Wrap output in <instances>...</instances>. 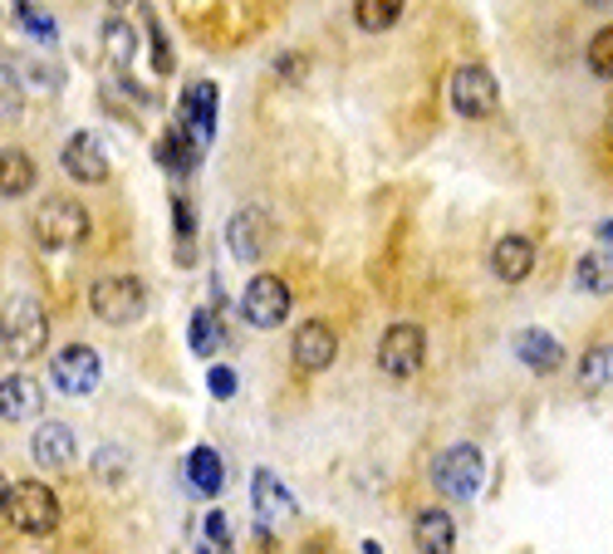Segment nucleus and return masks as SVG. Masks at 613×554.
I'll list each match as a JSON object with an SVG mask.
<instances>
[{
    "label": "nucleus",
    "mask_w": 613,
    "mask_h": 554,
    "mask_svg": "<svg viewBox=\"0 0 613 554\" xmlns=\"http://www.w3.org/2000/svg\"><path fill=\"white\" fill-rule=\"evenodd\" d=\"M0 344H6V358H15V364H30L35 354H44V344H50V314H44V304L35 295H15L6 304Z\"/></svg>",
    "instance_id": "obj_1"
},
{
    "label": "nucleus",
    "mask_w": 613,
    "mask_h": 554,
    "mask_svg": "<svg viewBox=\"0 0 613 554\" xmlns=\"http://www.w3.org/2000/svg\"><path fill=\"white\" fill-rule=\"evenodd\" d=\"M89 310L113 330H128L147 314V290L138 275H98L94 290H89Z\"/></svg>",
    "instance_id": "obj_2"
},
{
    "label": "nucleus",
    "mask_w": 613,
    "mask_h": 554,
    "mask_svg": "<svg viewBox=\"0 0 613 554\" xmlns=\"http://www.w3.org/2000/svg\"><path fill=\"white\" fill-rule=\"evenodd\" d=\"M6 520L20 535H50L60 525V495L44 481H15L6 495Z\"/></svg>",
    "instance_id": "obj_3"
},
{
    "label": "nucleus",
    "mask_w": 613,
    "mask_h": 554,
    "mask_svg": "<svg viewBox=\"0 0 613 554\" xmlns=\"http://www.w3.org/2000/svg\"><path fill=\"white\" fill-rule=\"evenodd\" d=\"M35 236L44 251H70L89 236V211L74 197H44L35 207Z\"/></svg>",
    "instance_id": "obj_4"
},
{
    "label": "nucleus",
    "mask_w": 613,
    "mask_h": 554,
    "mask_svg": "<svg viewBox=\"0 0 613 554\" xmlns=\"http://www.w3.org/2000/svg\"><path fill=\"white\" fill-rule=\"evenodd\" d=\"M481 451H476L471 442H457V447H447L437 457V467H433V481H437V491L447 495V501H476V491H481Z\"/></svg>",
    "instance_id": "obj_5"
},
{
    "label": "nucleus",
    "mask_w": 613,
    "mask_h": 554,
    "mask_svg": "<svg viewBox=\"0 0 613 554\" xmlns=\"http://www.w3.org/2000/svg\"><path fill=\"white\" fill-rule=\"evenodd\" d=\"M427 364V334L417 324H393L378 338V368L388 378H417Z\"/></svg>",
    "instance_id": "obj_6"
},
{
    "label": "nucleus",
    "mask_w": 613,
    "mask_h": 554,
    "mask_svg": "<svg viewBox=\"0 0 613 554\" xmlns=\"http://www.w3.org/2000/svg\"><path fill=\"white\" fill-rule=\"evenodd\" d=\"M451 108L471 123L491 118V113L501 108V88H496V79L486 64H461V70L451 74Z\"/></svg>",
    "instance_id": "obj_7"
},
{
    "label": "nucleus",
    "mask_w": 613,
    "mask_h": 554,
    "mask_svg": "<svg viewBox=\"0 0 613 554\" xmlns=\"http://www.w3.org/2000/svg\"><path fill=\"white\" fill-rule=\"evenodd\" d=\"M54 383H60V393H70V398H89V393L104 383V358H98V348L89 344H70L54 354Z\"/></svg>",
    "instance_id": "obj_8"
},
{
    "label": "nucleus",
    "mask_w": 613,
    "mask_h": 554,
    "mask_svg": "<svg viewBox=\"0 0 613 554\" xmlns=\"http://www.w3.org/2000/svg\"><path fill=\"white\" fill-rule=\"evenodd\" d=\"M241 314L251 330H276V324H285L290 320V285L280 275H256L251 285H246Z\"/></svg>",
    "instance_id": "obj_9"
},
{
    "label": "nucleus",
    "mask_w": 613,
    "mask_h": 554,
    "mask_svg": "<svg viewBox=\"0 0 613 554\" xmlns=\"http://www.w3.org/2000/svg\"><path fill=\"white\" fill-rule=\"evenodd\" d=\"M290 358H294V368H300V373H324L339 358L334 330L320 324V320H304L300 330H294V338H290Z\"/></svg>",
    "instance_id": "obj_10"
},
{
    "label": "nucleus",
    "mask_w": 613,
    "mask_h": 554,
    "mask_svg": "<svg viewBox=\"0 0 613 554\" xmlns=\"http://www.w3.org/2000/svg\"><path fill=\"white\" fill-rule=\"evenodd\" d=\"M60 167L74 177V182H89V187L108 182V153H104V143H98L94 133H74V138L64 143V153H60Z\"/></svg>",
    "instance_id": "obj_11"
},
{
    "label": "nucleus",
    "mask_w": 613,
    "mask_h": 554,
    "mask_svg": "<svg viewBox=\"0 0 613 554\" xmlns=\"http://www.w3.org/2000/svg\"><path fill=\"white\" fill-rule=\"evenodd\" d=\"M270 245V217L260 207H241L226 221V251L236 260H260Z\"/></svg>",
    "instance_id": "obj_12"
},
{
    "label": "nucleus",
    "mask_w": 613,
    "mask_h": 554,
    "mask_svg": "<svg viewBox=\"0 0 613 554\" xmlns=\"http://www.w3.org/2000/svg\"><path fill=\"white\" fill-rule=\"evenodd\" d=\"M40 407H44L40 378H30V373L0 378V417H6V422H30V417H40Z\"/></svg>",
    "instance_id": "obj_13"
},
{
    "label": "nucleus",
    "mask_w": 613,
    "mask_h": 554,
    "mask_svg": "<svg viewBox=\"0 0 613 554\" xmlns=\"http://www.w3.org/2000/svg\"><path fill=\"white\" fill-rule=\"evenodd\" d=\"M181 128L197 143H211V133H217V84L211 79L187 88V98H181Z\"/></svg>",
    "instance_id": "obj_14"
},
{
    "label": "nucleus",
    "mask_w": 613,
    "mask_h": 554,
    "mask_svg": "<svg viewBox=\"0 0 613 554\" xmlns=\"http://www.w3.org/2000/svg\"><path fill=\"white\" fill-rule=\"evenodd\" d=\"M530 270H536V245H530L526 236H501V241L491 245V275L501 280V285H520Z\"/></svg>",
    "instance_id": "obj_15"
},
{
    "label": "nucleus",
    "mask_w": 613,
    "mask_h": 554,
    "mask_svg": "<svg viewBox=\"0 0 613 554\" xmlns=\"http://www.w3.org/2000/svg\"><path fill=\"white\" fill-rule=\"evenodd\" d=\"M74 451H79V442L64 422H44V427H35V437H30V457H35V467H44V471L70 467Z\"/></svg>",
    "instance_id": "obj_16"
},
{
    "label": "nucleus",
    "mask_w": 613,
    "mask_h": 554,
    "mask_svg": "<svg viewBox=\"0 0 613 554\" xmlns=\"http://www.w3.org/2000/svg\"><path fill=\"white\" fill-rule=\"evenodd\" d=\"M516 354H520V364H526L530 373H560L564 368V344L554 334H544V330L516 334Z\"/></svg>",
    "instance_id": "obj_17"
},
{
    "label": "nucleus",
    "mask_w": 613,
    "mask_h": 554,
    "mask_svg": "<svg viewBox=\"0 0 613 554\" xmlns=\"http://www.w3.org/2000/svg\"><path fill=\"white\" fill-rule=\"evenodd\" d=\"M35 191V157L25 148H0V197L15 201Z\"/></svg>",
    "instance_id": "obj_18"
},
{
    "label": "nucleus",
    "mask_w": 613,
    "mask_h": 554,
    "mask_svg": "<svg viewBox=\"0 0 613 554\" xmlns=\"http://www.w3.org/2000/svg\"><path fill=\"white\" fill-rule=\"evenodd\" d=\"M413 545L417 550H433V554H447L457 545V525H451L447 511H423L413 520Z\"/></svg>",
    "instance_id": "obj_19"
},
{
    "label": "nucleus",
    "mask_w": 613,
    "mask_h": 554,
    "mask_svg": "<svg viewBox=\"0 0 613 554\" xmlns=\"http://www.w3.org/2000/svg\"><path fill=\"white\" fill-rule=\"evenodd\" d=\"M187 485L197 495H217L221 485H226V467H221V457L211 447H197L187 457Z\"/></svg>",
    "instance_id": "obj_20"
},
{
    "label": "nucleus",
    "mask_w": 613,
    "mask_h": 554,
    "mask_svg": "<svg viewBox=\"0 0 613 554\" xmlns=\"http://www.w3.org/2000/svg\"><path fill=\"white\" fill-rule=\"evenodd\" d=\"M197 148H201V143L191 138L181 123H177V128H167L163 138H157V157H163L167 173H191V167H197Z\"/></svg>",
    "instance_id": "obj_21"
},
{
    "label": "nucleus",
    "mask_w": 613,
    "mask_h": 554,
    "mask_svg": "<svg viewBox=\"0 0 613 554\" xmlns=\"http://www.w3.org/2000/svg\"><path fill=\"white\" fill-rule=\"evenodd\" d=\"M187 344H191V354H201V358L221 354V348H226V330H221L217 314H211V310H197V314H191V324H187Z\"/></svg>",
    "instance_id": "obj_22"
},
{
    "label": "nucleus",
    "mask_w": 613,
    "mask_h": 554,
    "mask_svg": "<svg viewBox=\"0 0 613 554\" xmlns=\"http://www.w3.org/2000/svg\"><path fill=\"white\" fill-rule=\"evenodd\" d=\"M403 6L407 0H354V20L368 35H383V30H393L403 20Z\"/></svg>",
    "instance_id": "obj_23"
},
{
    "label": "nucleus",
    "mask_w": 613,
    "mask_h": 554,
    "mask_svg": "<svg viewBox=\"0 0 613 554\" xmlns=\"http://www.w3.org/2000/svg\"><path fill=\"white\" fill-rule=\"evenodd\" d=\"M613 383V344H594L579 358V388L584 393H604Z\"/></svg>",
    "instance_id": "obj_24"
},
{
    "label": "nucleus",
    "mask_w": 613,
    "mask_h": 554,
    "mask_svg": "<svg viewBox=\"0 0 613 554\" xmlns=\"http://www.w3.org/2000/svg\"><path fill=\"white\" fill-rule=\"evenodd\" d=\"M251 495H256V511H260V515H270V511H294V501H290L285 491H280V481L270 477V471H256Z\"/></svg>",
    "instance_id": "obj_25"
},
{
    "label": "nucleus",
    "mask_w": 613,
    "mask_h": 554,
    "mask_svg": "<svg viewBox=\"0 0 613 554\" xmlns=\"http://www.w3.org/2000/svg\"><path fill=\"white\" fill-rule=\"evenodd\" d=\"M128 54H133V30L123 25V20H108V60L118 64V79L133 88V79H128ZM138 94V88H133Z\"/></svg>",
    "instance_id": "obj_26"
},
{
    "label": "nucleus",
    "mask_w": 613,
    "mask_h": 554,
    "mask_svg": "<svg viewBox=\"0 0 613 554\" xmlns=\"http://www.w3.org/2000/svg\"><path fill=\"white\" fill-rule=\"evenodd\" d=\"M20 108H25V88H20L10 64H0V123H15Z\"/></svg>",
    "instance_id": "obj_27"
},
{
    "label": "nucleus",
    "mask_w": 613,
    "mask_h": 554,
    "mask_svg": "<svg viewBox=\"0 0 613 554\" xmlns=\"http://www.w3.org/2000/svg\"><path fill=\"white\" fill-rule=\"evenodd\" d=\"M589 70L613 84V25H604L594 40H589Z\"/></svg>",
    "instance_id": "obj_28"
},
{
    "label": "nucleus",
    "mask_w": 613,
    "mask_h": 554,
    "mask_svg": "<svg viewBox=\"0 0 613 554\" xmlns=\"http://www.w3.org/2000/svg\"><path fill=\"white\" fill-rule=\"evenodd\" d=\"M574 275H579V290H594V295H609L613 290V280H609V265L604 260H594V255H584L574 265Z\"/></svg>",
    "instance_id": "obj_29"
},
{
    "label": "nucleus",
    "mask_w": 613,
    "mask_h": 554,
    "mask_svg": "<svg viewBox=\"0 0 613 554\" xmlns=\"http://www.w3.org/2000/svg\"><path fill=\"white\" fill-rule=\"evenodd\" d=\"M123 471H128V451H123V447H104V451L94 457V477L104 481V485L123 481Z\"/></svg>",
    "instance_id": "obj_30"
},
{
    "label": "nucleus",
    "mask_w": 613,
    "mask_h": 554,
    "mask_svg": "<svg viewBox=\"0 0 613 554\" xmlns=\"http://www.w3.org/2000/svg\"><path fill=\"white\" fill-rule=\"evenodd\" d=\"M207 388H211V398H236V388H241V378H236V368H226V364H217L207 373Z\"/></svg>",
    "instance_id": "obj_31"
},
{
    "label": "nucleus",
    "mask_w": 613,
    "mask_h": 554,
    "mask_svg": "<svg viewBox=\"0 0 613 554\" xmlns=\"http://www.w3.org/2000/svg\"><path fill=\"white\" fill-rule=\"evenodd\" d=\"M147 35H153V64H157V74H173V50H167L157 15H147Z\"/></svg>",
    "instance_id": "obj_32"
},
{
    "label": "nucleus",
    "mask_w": 613,
    "mask_h": 554,
    "mask_svg": "<svg viewBox=\"0 0 613 554\" xmlns=\"http://www.w3.org/2000/svg\"><path fill=\"white\" fill-rule=\"evenodd\" d=\"M207 545L231 550V520H226V511H207Z\"/></svg>",
    "instance_id": "obj_33"
},
{
    "label": "nucleus",
    "mask_w": 613,
    "mask_h": 554,
    "mask_svg": "<svg viewBox=\"0 0 613 554\" xmlns=\"http://www.w3.org/2000/svg\"><path fill=\"white\" fill-rule=\"evenodd\" d=\"M20 25H25L30 35H40V40H54V20L40 15V10H30V6H20Z\"/></svg>",
    "instance_id": "obj_34"
},
{
    "label": "nucleus",
    "mask_w": 613,
    "mask_h": 554,
    "mask_svg": "<svg viewBox=\"0 0 613 554\" xmlns=\"http://www.w3.org/2000/svg\"><path fill=\"white\" fill-rule=\"evenodd\" d=\"M173 217H177V236L191 241V236H197V211L187 207V197H173Z\"/></svg>",
    "instance_id": "obj_35"
},
{
    "label": "nucleus",
    "mask_w": 613,
    "mask_h": 554,
    "mask_svg": "<svg viewBox=\"0 0 613 554\" xmlns=\"http://www.w3.org/2000/svg\"><path fill=\"white\" fill-rule=\"evenodd\" d=\"M276 70H280V79H285V84H300V74L310 70V64H304L300 54H280V60H276Z\"/></svg>",
    "instance_id": "obj_36"
},
{
    "label": "nucleus",
    "mask_w": 613,
    "mask_h": 554,
    "mask_svg": "<svg viewBox=\"0 0 613 554\" xmlns=\"http://www.w3.org/2000/svg\"><path fill=\"white\" fill-rule=\"evenodd\" d=\"M6 495H10V491H6V481H0V515H6Z\"/></svg>",
    "instance_id": "obj_37"
},
{
    "label": "nucleus",
    "mask_w": 613,
    "mask_h": 554,
    "mask_svg": "<svg viewBox=\"0 0 613 554\" xmlns=\"http://www.w3.org/2000/svg\"><path fill=\"white\" fill-rule=\"evenodd\" d=\"M599 236H604V241H609V245H613V226H604V231H599Z\"/></svg>",
    "instance_id": "obj_38"
},
{
    "label": "nucleus",
    "mask_w": 613,
    "mask_h": 554,
    "mask_svg": "<svg viewBox=\"0 0 613 554\" xmlns=\"http://www.w3.org/2000/svg\"><path fill=\"white\" fill-rule=\"evenodd\" d=\"M589 6H613V0H589Z\"/></svg>",
    "instance_id": "obj_39"
},
{
    "label": "nucleus",
    "mask_w": 613,
    "mask_h": 554,
    "mask_svg": "<svg viewBox=\"0 0 613 554\" xmlns=\"http://www.w3.org/2000/svg\"><path fill=\"white\" fill-rule=\"evenodd\" d=\"M108 6H113V10H118V6H128V0H108Z\"/></svg>",
    "instance_id": "obj_40"
}]
</instances>
